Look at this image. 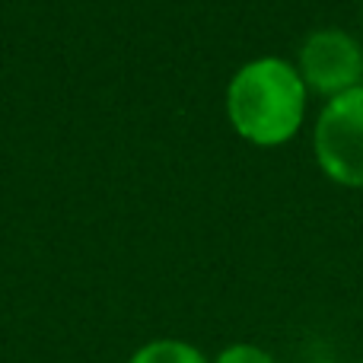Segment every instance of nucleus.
<instances>
[{
	"label": "nucleus",
	"instance_id": "nucleus-1",
	"mask_svg": "<svg viewBox=\"0 0 363 363\" xmlns=\"http://www.w3.org/2000/svg\"><path fill=\"white\" fill-rule=\"evenodd\" d=\"M226 118L233 131L255 147H281L306 118V83L281 57H255L226 86Z\"/></svg>",
	"mask_w": 363,
	"mask_h": 363
},
{
	"label": "nucleus",
	"instance_id": "nucleus-2",
	"mask_svg": "<svg viewBox=\"0 0 363 363\" xmlns=\"http://www.w3.org/2000/svg\"><path fill=\"white\" fill-rule=\"evenodd\" d=\"M313 144L328 179L347 188H363V83L325 102Z\"/></svg>",
	"mask_w": 363,
	"mask_h": 363
},
{
	"label": "nucleus",
	"instance_id": "nucleus-3",
	"mask_svg": "<svg viewBox=\"0 0 363 363\" xmlns=\"http://www.w3.org/2000/svg\"><path fill=\"white\" fill-rule=\"evenodd\" d=\"M296 70H300L306 89H315V93L332 99V96H341L347 89L360 86L363 51L347 32L319 29L303 42Z\"/></svg>",
	"mask_w": 363,
	"mask_h": 363
},
{
	"label": "nucleus",
	"instance_id": "nucleus-4",
	"mask_svg": "<svg viewBox=\"0 0 363 363\" xmlns=\"http://www.w3.org/2000/svg\"><path fill=\"white\" fill-rule=\"evenodd\" d=\"M128 363H207V357L194 345L179 338H157L150 345L138 347Z\"/></svg>",
	"mask_w": 363,
	"mask_h": 363
},
{
	"label": "nucleus",
	"instance_id": "nucleus-5",
	"mask_svg": "<svg viewBox=\"0 0 363 363\" xmlns=\"http://www.w3.org/2000/svg\"><path fill=\"white\" fill-rule=\"evenodd\" d=\"M213 363H277V360L258 345H233L226 351H220Z\"/></svg>",
	"mask_w": 363,
	"mask_h": 363
},
{
	"label": "nucleus",
	"instance_id": "nucleus-6",
	"mask_svg": "<svg viewBox=\"0 0 363 363\" xmlns=\"http://www.w3.org/2000/svg\"><path fill=\"white\" fill-rule=\"evenodd\" d=\"M313 363H335V360H313Z\"/></svg>",
	"mask_w": 363,
	"mask_h": 363
},
{
	"label": "nucleus",
	"instance_id": "nucleus-7",
	"mask_svg": "<svg viewBox=\"0 0 363 363\" xmlns=\"http://www.w3.org/2000/svg\"><path fill=\"white\" fill-rule=\"evenodd\" d=\"M360 363H363V360H360Z\"/></svg>",
	"mask_w": 363,
	"mask_h": 363
}]
</instances>
